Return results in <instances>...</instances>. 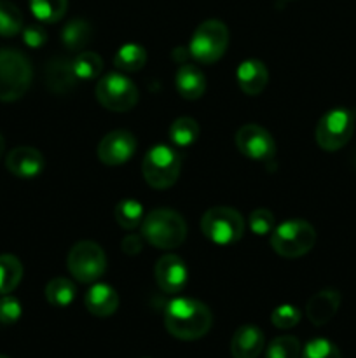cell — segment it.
I'll list each match as a JSON object with an SVG mask.
<instances>
[{"label": "cell", "instance_id": "6da1fadb", "mask_svg": "<svg viewBox=\"0 0 356 358\" xmlns=\"http://www.w3.org/2000/svg\"><path fill=\"white\" fill-rule=\"evenodd\" d=\"M212 311L201 301L191 297H177L164 311V325L173 338L181 341H195L212 329Z\"/></svg>", "mask_w": 356, "mask_h": 358}, {"label": "cell", "instance_id": "7a4b0ae2", "mask_svg": "<svg viewBox=\"0 0 356 358\" xmlns=\"http://www.w3.org/2000/svg\"><path fill=\"white\" fill-rule=\"evenodd\" d=\"M142 234L150 245L161 250H173L187 238L184 217L170 208H156L143 217Z\"/></svg>", "mask_w": 356, "mask_h": 358}, {"label": "cell", "instance_id": "3957f363", "mask_svg": "<svg viewBox=\"0 0 356 358\" xmlns=\"http://www.w3.org/2000/svg\"><path fill=\"white\" fill-rule=\"evenodd\" d=\"M31 84V65L23 52L0 49V101H16Z\"/></svg>", "mask_w": 356, "mask_h": 358}, {"label": "cell", "instance_id": "277c9868", "mask_svg": "<svg viewBox=\"0 0 356 358\" xmlns=\"http://www.w3.org/2000/svg\"><path fill=\"white\" fill-rule=\"evenodd\" d=\"M316 243V231L302 219H292L279 224L271 233V247L281 257L297 259L311 252Z\"/></svg>", "mask_w": 356, "mask_h": 358}, {"label": "cell", "instance_id": "5b68a950", "mask_svg": "<svg viewBox=\"0 0 356 358\" xmlns=\"http://www.w3.org/2000/svg\"><path fill=\"white\" fill-rule=\"evenodd\" d=\"M229 45V30L218 20H206L194 30L188 44V55L199 63H215L225 55Z\"/></svg>", "mask_w": 356, "mask_h": 358}, {"label": "cell", "instance_id": "8992f818", "mask_svg": "<svg viewBox=\"0 0 356 358\" xmlns=\"http://www.w3.org/2000/svg\"><path fill=\"white\" fill-rule=\"evenodd\" d=\"M356 110L337 107L328 110L316 126V143L327 152L342 149L355 133Z\"/></svg>", "mask_w": 356, "mask_h": 358}, {"label": "cell", "instance_id": "52a82bcc", "mask_svg": "<svg viewBox=\"0 0 356 358\" xmlns=\"http://www.w3.org/2000/svg\"><path fill=\"white\" fill-rule=\"evenodd\" d=\"M201 231L216 245H232L244 234V219L229 206H213L202 215Z\"/></svg>", "mask_w": 356, "mask_h": 358}, {"label": "cell", "instance_id": "ba28073f", "mask_svg": "<svg viewBox=\"0 0 356 358\" xmlns=\"http://www.w3.org/2000/svg\"><path fill=\"white\" fill-rule=\"evenodd\" d=\"M142 173L154 189H168L180 177V157L168 145H156L145 154Z\"/></svg>", "mask_w": 356, "mask_h": 358}, {"label": "cell", "instance_id": "9c48e42d", "mask_svg": "<svg viewBox=\"0 0 356 358\" xmlns=\"http://www.w3.org/2000/svg\"><path fill=\"white\" fill-rule=\"evenodd\" d=\"M66 266L77 282L93 283L107 271V255L94 241H79L70 248Z\"/></svg>", "mask_w": 356, "mask_h": 358}, {"label": "cell", "instance_id": "30bf717a", "mask_svg": "<svg viewBox=\"0 0 356 358\" xmlns=\"http://www.w3.org/2000/svg\"><path fill=\"white\" fill-rule=\"evenodd\" d=\"M96 98L112 112H128L138 101V87L129 77L112 72L98 80Z\"/></svg>", "mask_w": 356, "mask_h": 358}, {"label": "cell", "instance_id": "8fae6325", "mask_svg": "<svg viewBox=\"0 0 356 358\" xmlns=\"http://www.w3.org/2000/svg\"><path fill=\"white\" fill-rule=\"evenodd\" d=\"M236 147L243 156L262 163H272L276 156V142L271 133L258 124H244L236 133Z\"/></svg>", "mask_w": 356, "mask_h": 358}, {"label": "cell", "instance_id": "7c38bea8", "mask_svg": "<svg viewBox=\"0 0 356 358\" xmlns=\"http://www.w3.org/2000/svg\"><path fill=\"white\" fill-rule=\"evenodd\" d=\"M136 150V138L126 129L107 133L98 145V157L107 166H121L128 163Z\"/></svg>", "mask_w": 356, "mask_h": 358}, {"label": "cell", "instance_id": "4fadbf2b", "mask_svg": "<svg viewBox=\"0 0 356 358\" xmlns=\"http://www.w3.org/2000/svg\"><path fill=\"white\" fill-rule=\"evenodd\" d=\"M188 271L185 262L178 255L168 254L156 264V282L161 290L168 294H178L187 285Z\"/></svg>", "mask_w": 356, "mask_h": 358}, {"label": "cell", "instance_id": "5bb4252c", "mask_svg": "<svg viewBox=\"0 0 356 358\" xmlns=\"http://www.w3.org/2000/svg\"><path fill=\"white\" fill-rule=\"evenodd\" d=\"M6 166L14 177L35 178L44 170V156L34 147H16L7 154Z\"/></svg>", "mask_w": 356, "mask_h": 358}, {"label": "cell", "instance_id": "9a60e30c", "mask_svg": "<svg viewBox=\"0 0 356 358\" xmlns=\"http://www.w3.org/2000/svg\"><path fill=\"white\" fill-rule=\"evenodd\" d=\"M341 306V294L335 289H325L314 294L306 306V315L313 325H325L330 322Z\"/></svg>", "mask_w": 356, "mask_h": 358}, {"label": "cell", "instance_id": "2e32d148", "mask_svg": "<svg viewBox=\"0 0 356 358\" xmlns=\"http://www.w3.org/2000/svg\"><path fill=\"white\" fill-rule=\"evenodd\" d=\"M84 304L94 317H110L119 308V294L115 292L114 287L107 285V283H94L86 292Z\"/></svg>", "mask_w": 356, "mask_h": 358}, {"label": "cell", "instance_id": "e0dca14e", "mask_svg": "<svg viewBox=\"0 0 356 358\" xmlns=\"http://www.w3.org/2000/svg\"><path fill=\"white\" fill-rule=\"evenodd\" d=\"M236 79L241 91L248 96H257L265 90L269 80L267 69L258 59H244L236 70Z\"/></svg>", "mask_w": 356, "mask_h": 358}, {"label": "cell", "instance_id": "ac0fdd59", "mask_svg": "<svg viewBox=\"0 0 356 358\" xmlns=\"http://www.w3.org/2000/svg\"><path fill=\"white\" fill-rule=\"evenodd\" d=\"M264 350V334L255 325H241L230 341L234 358H257Z\"/></svg>", "mask_w": 356, "mask_h": 358}, {"label": "cell", "instance_id": "d6986e66", "mask_svg": "<svg viewBox=\"0 0 356 358\" xmlns=\"http://www.w3.org/2000/svg\"><path fill=\"white\" fill-rule=\"evenodd\" d=\"M77 77L70 59L54 58L45 69V84L56 94H65L75 86Z\"/></svg>", "mask_w": 356, "mask_h": 358}, {"label": "cell", "instance_id": "ffe728a7", "mask_svg": "<svg viewBox=\"0 0 356 358\" xmlns=\"http://www.w3.org/2000/svg\"><path fill=\"white\" fill-rule=\"evenodd\" d=\"M175 86L185 100H199L206 91V77L199 66L181 65L175 76Z\"/></svg>", "mask_w": 356, "mask_h": 358}, {"label": "cell", "instance_id": "44dd1931", "mask_svg": "<svg viewBox=\"0 0 356 358\" xmlns=\"http://www.w3.org/2000/svg\"><path fill=\"white\" fill-rule=\"evenodd\" d=\"M93 37V28L86 20H72L63 27L61 44L68 51H80L89 44Z\"/></svg>", "mask_w": 356, "mask_h": 358}, {"label": "cell", "instance_id": "7402d4cb", "mask_svg": "<svg viewBox=\"0 0 356 358\" xmlns=\"http://www.w3.org/2000/svg\"><path fill=\"white\" fill-rule=\"evenodd\" d=\"M23 278V264L14 255H0V294H10Z\"/></svg>", "mask_w": 356, "mask_h": 358}, {"label": "cell", "instance_id": "603a6c76", "mask_svg": "<svg viewBox=\"0 0 356 358\" xmlns=\"http://www.w3.org/2000/svg\"><path fill=\"white\" fill-rule=\"evenodd\" d=\"M147 51L140 44H124L115 52L114 65L122 72H138L145 66Z\"/></svg>", "mask_w": 356, "mask_h": 358}, {"label": "cell", "instance_id": "cb8c5ba5", "mask_svg": "<svg viewBox=\"0 0 356 358\" xmlns=\"http://www.w3.org/2000/svg\"><path fill=\"white\" fill-rule=\"evenodd\" d=\"M77 296V289L68 278H52L45 287V299L49 304L56 308H66L73 303Z\"/></svg>", "mask_w": 356, "mask_h": 358}, {"label": "cell", "instance_id": "d4e9b609", "mask_svg": "<svg viewBox=\"0 0 356 358\" xmlns=\"http://www.w3.org/2000/svg\"><path fill=\"white\" fill-rule=\"evenodd\" d=\"M72 65L77 80H93L103 70V59L93 51H82L72 59Z\"/></svg>", "mask_w": 356, "mask_h": 358}, {"label": "cell", "instance_id": "484cf974", "mask_svg": "<svg viewBox=\"0 0 356 358\" xmlns=\"http://www.w3.org/2000/svg\"><path fill=\"white\" fill-rule=\"evenodd\" d=\"M68 7V0H30L31 14L40 23H56L61 20Z\"/></svg>", "mask_w": 356, "mask_h": 358}, {"label": "cell", "instance_id": "4316f807", "mask_svg": "<svg viewBox=\"0 0 356 358\" xmlns=\"http://www.w3.org/2000/svg\"><path fill=\"white\" fill-rule=\"evenodd\" d=\"M199 126L192 117H178L170 128V138L175 147H191L198 140Z\"/></svg>", "mask_w": 356, "mask_h": 358}, {"label": "cell", "instance_id": "83f0119b", "mask_svg": "<svg viewBox=\"0 0 356 358\" xmlns=\"http://www.w3.org/2000/svg\"><path fill=\"white\" fill-rule=\"evenodd\" d=\"M115 220L121 227L131 231L143 222V206L136 199H122L114 210Z\"/></svg>", "mask_w": 356, "mask_h": 358}, {"label": "cell", "instance_id": "f1b7e54d", "mask_svg": "<svg viewBox=\"0 0 356 358\" xmlns=\"http://www.w3.org/2000/svg\"><path fill=\"white\" fill-rule=\"evenodd\" d=\"M23 30V14L9 0H0V35L14 37Z\"/></svg>", "mask_w": 356, "mask_h": 358}, {"label": "cell", "instance_id": "f546056e", "mask_svg": "<svg viewBox=\"0 0 356 358\" xmlns=\"http://www.w3.org/2000/svg\"><path fill=\"white\" fill-rule=\"evenodd\" d=\"M300 343L293 336H281L269 345L265 358H299Z\"/></svg>", "mask_w": 356, "mask_h": 358}, {"label": "cell", "instance_id": "4dcf8cb0", "mask_svg": "<svg viewBox=\"0 0 356 358\" xmlns=\"http://www.w3.org/2000/svg\"><path fill=\"white\" fill-rule=\"evenodd\" d=\"M248 226H250L251 233L257 234V236H267L274 231L276 219L267 208H257L250 213Z\"/></svg>", "mask_w": 356, "mask_h": 358}, {"label": "cell", "instance_id": "1f68e13d", "mask_svg": "<svg viewBox=\"0 0 356 358\" xmlns=\"http://www.w3.org/2000/svg\"><path fill=\"white\" fill-rule=\"evenodd\" d=\"M302 358H341V352L332 341L325 338L311 339L304 348Z\"/></svg>", "mask_w": 356, "mask_h": 358}, {"label": "cell", "instance_id": "d6a6232c", "mask_svg": "<svg viewBox=\"0 0 356 358\" xmlns=\"http://www.w3.org/2000/svg\"><path fill=\"white\" fill-rule=\"evenodd\" d=\"M300 317H302V315H300L299 308L292 306V304H281V306H278L272 311L271 322L274 327L285 331V329L295 327L300 322Z\"/></svg>", "mask_w": 356, "mask_h": 358}, {"label": "cell", "instance_id": "836d02e7", "mask_svg": "<svg viewBox=\"0 0 356 358\" xmlns=\"http://www.w3.org/2000/svg\"><path fill=\"white\" fill-rule=\"evenodd\" d=\"M21 313H23V308H21L20 301H17L16 297H10L6 294V296L0 299V324H16L21 318Z\"/></svg>", "mask_w": 356, "mask_h": 358}, {"label": "cell", "instance_id": "e575fe53", "mask_svg": "<svg viewBox=\"0 0 356 358\" xmlns=\"http://www.w3.org/2000/svg\"><path fill=\"white\" fill-rule=\"evenodd\" d=\"M21 31H23V42L28 48H42L45 41H47V34H45V30L40 24H28Z\"/></svg>", "mask_w": 356, "mask_h": 358}, {"label": "cell", "instance_id": "d590c367", "mask_svg": "<svg viewBox=\"0 0 356 358\" xmlns=\"http://www.w3.org/2000/svg\"><path fill=\"white\" fill-rule=\"evenodd\" d=\"M121 248L124 254L128 255H136L142 252L143 243H142V238L136 236V234H128V236L122 238L121 241Z\"/></svg>", "mask_w": 356, "mask_h": 358}, {"label": "cell", "instance_id": "8d00e7d4", "mask_svg": "<svg viewBox=\"0 0 356 358\" xmlns=\"http://www.w3.org/2000/svg\"><path fill=\"white\" fill-rule=\"evenodd\" d=\"M3 149H6V142H3V136L0 135V157H2V154H3Z\"/></svg>", "mask_w": 356, "mask_h": 358}, {"label": "cell", "instance_id": "74e56055", "mask_svg": "<svg viewBox=\"0 0 356 358\" xmlns=\"http://www.w3.org/2000/svg\"><path fill=\"white\" fill-rule=\"evenodd\" d=\"M0 358H9V357H3V355H0Z\"/></svg>", "mask_w": 356, "mask_h": 358}]
</instances>
